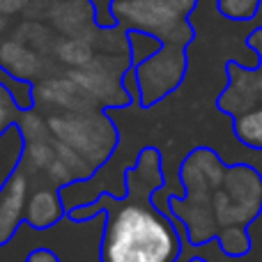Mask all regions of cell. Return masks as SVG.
<instances>
[{
  "label": "cell",
  "instance_id": "1",
  "mask_svg": "<svg viewBox=\"0 0 262 262\" xmlns=\"http://www.w3.org/2000/svg\"><path fill=\"white\" fill-rule=\"evenodd\" d=\"M177 235L157 212L127 205L111 216L101 242V262H172Z\"/></svg>",
  "mask_w": 262,
  "mask_h": 262
},
{
  "label": "cell",
  "instance_id": "2",
  "mask_svg": "<svg viewBox=\"0 0 262 262\" xmlns=\"http://www.w3.org/2000/svg\"><path fill=\"white\" fill-rule=\"evenodd\" d=\"M193 5L195 0H113V14L120 26L184 46L191 39V28L184 16Z\"/></svg>",
  "mask_w": 262,
  "mask_h": 262
},
{
  "label": "cell",
  "instance_id": "3",
  "mask_svg": "<svg viewBox=\"0 0 262 262\" xmlns=\"http://www.w3.org/2000/svg\"><path fill=\"white\" fill-rule=\"evenodd\" d=\"M184 72V55L180 44H168L140 64V90H145V104H152L159 95L172 90Z\"/></svg>",
  "mask_w": 262,
  "mask_h": 262
},
{
  "label": "cell",
  "instance_id": "4",
  "mask_svg": "<svg viewBox=\"0 0 262 262\" xmlns=\"http://www.w3.org/2000/svg\"><path fill=\"white\" fill-rule=\"evenodd\" d=\"M49 16L60 30L81 37V32L88 30L90 18H95V7L92 0H55L49 7Z\"/></svg>",
  "mask_w": 262,
  "mask_h": 262
},
{
  "label": "cell",
  "instance_id": "5",
  "mask_svg": "<svg viewBox=\"0 0 262 262\" xmlns=\"http://www.w3.org/2000/svg\"><path fill=\"white\" fill-rule=\"evenodd\" d=\"M23 200H26V177L12 175L0 191V244L7 242L16 228Z\"/></svg>",
  "mask_w": 262,
  "mask_h": 262
},
{
  "label": "cell",
  "instance_id": "6",
  "mask_svg": "<svg viewBox=\"0 0 262 262\" xmlns=\"http://www.w3.org/2000/svg\"><path fill=\"white\" fill-rule=\"evenodd\" d=\"M237 138L253 149H262V104L244 111L232 122Z\"/></svg>",
  "mask_w": 262,
  "mask_h": 262
},
{
  "label": "cell",
  "instance_id": "7",
  "mask_svg": "<svg viewBox=\"0 0 262 262\" xmlns=\"http://www.w3.org/2000/svg\"><path fill=\"white\" fill-rule=\"evenodd\" d=\"M0 62L9 69H16L18 74L35 72V67H37L35 53H30V51L23 49L16 41H7V44L0 46Z\"/></svg>",
  "mask_w": 262,
  "mask_h": 262
},
{
  "label": "cell",
  "instance_id": "8",
  "mask_svg": "<svg viewBox=\"0 0 262 262\" xmlns=\"http://www.w3.org/2000/svg\"><path fill=\"white\" fill-rule=\"evenodd\" d=\"M58 55L62 62L67 64H78V67H88L92 58V49L88 44V39L83 37H72V39H64L58 44Z\"/></svg>",
  "mask_w": 262,
  "mask_h": 262
},
{
  "label": "cell",
  "instance_id": "9",
  "mask_svg": "<svg viewBox=\"0 0 262 262\" xmlns=\"http://www.w3.org/2000/svg\"><path fill=\"white\" fill-rule=\"evenodd\" d=\"M55 219H58V207H55L53 195L41 191L30 203V221L35 223V226H49Z\"/></svg>",
  "mask_w": 262,
  "mask_h": 262
},
{
  "label": "cell",
  "instance_id": "10",
  "mask_svg": "<svg viewBox=\"0 0 262 262\" xmlns=\"http://www.w3.org/2000/svg\"><path fill=\"white\" fill-rule=\"evenodd\" d=\"M262 0H219V12L232 21H249L258 14Z\"/></svg>",
  "mask_w": 262,
  "mask_h": 262
},
{
  "label": "cell",
  "instance_id": "11",
  "mask_svg": "<svg viewBox=\"0 0 262 262\" xmlns=\"http://www.w3.org/2000/svg\"><path fill=\"white\" fill-rule=\"evenodd\" d=\"M28 5H30V0H0V14L9 16V14L23 12Z\"/></svg>",
  "mask_w": 262,
  "mask_h": 262
},
{
  "label": "cell",
  "instance_id": "12",
  "mask_svg": "<svg viewBox=\"0 0 262 262\" xmlns=\"http://www.w3.org/2000/svg\"><path fill=\"white\" fill-rule=\"evenodd\" d=\"M249 44H251V49L260 55V64H262V28H258V30L251 32V35H249Z\"/></svg>",
  "mask_w": 262,
  "mask_h": 262
},
{
  "label": "cell",
  "instance_id": "13",
  "mask_svg": "<svg viewBox=\"0 0 262 262\" xmlns=\"http://www.w3.org/2000/svg\"><path fill=\"white\" fill-rule=\"evenodd\" d=\"M28 262H58V260H55V255L49 253V251H35V253L28 258Z\"/></svg>",
  "mask_w": 262,
  "mask_h": 262
},
{
  "label": "cell",
  "instance_id": "14",
  "mask_svg": "<svg viewBox=\"0 0 262 262\" xmlns=\"http://www.w3.org/2000/svg\"><path fill=\"white\" fill-rule=\"evenodd\" d=\"M9 122V111H7V106L0 101V131H3V127Z\"/></svg>",
  "mask_w": 262,
  "mask_h": 262
},
{
  "label": "cell",
  "instance_id": "15",
  "mask_svg": "<svg viewBox=\"0 0 262 262\" xmlns=\"http://www.w3.org/2000/svg\"><path fill=\"white\" fill-rule=\"evenodd\" d=\"M3 30H5V16L0 14V32H3Z\"/></svg>",
  "mask_w": 262,
  "mask_h": 262
},
{
  "label": "cell",
  "instance_id": "16",
  "mask_svg": "<svg viewBox=\"0 0 262 262\" xmlns=\"http://www.w3.org/2000/svg\"><path fill=\"white\" fill-rule=\"evenodd\" d=\"M193 262H203V260H193Z\"/></svg>",
  "mask_w": 262,
  "mask_h": 262
}]
</instances>
